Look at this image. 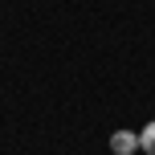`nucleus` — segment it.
<instances>
[{
  "label": "nucleus",
  "mask_w": 155,
  "mask_h": 155,
  "mask_svg": "<svg viewBox=\"0 0 155 155\" xmlns=\"http://www.w3.org/2000/svg\"><path fill=\"white\" fill-rule=\"evenodd\" d=\"M139 147H143V155H155V123H147L139 131Z\"/></svg>",
  "instance_id": "f03ea898"
},
{
  "label": "nucleus",
  "mask_w": 155,
  "mask_h": 155,
  "mask_svg": "<svg viewBox=\"0 0 155 155\" xmlns=\"http://www.w3.org/2000/svg\"><path fill=\"white\" fill-rule=\"evenodd\" d=\"M110 151H114V155H135V151H139V135L114 131V135H110Z\"/></svg>",
  "instance_id": "f257e3e1"
}]
</instances>
